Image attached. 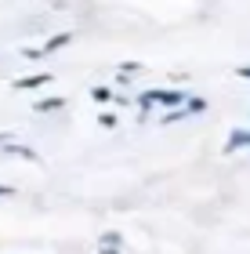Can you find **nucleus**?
Here are the masks:
<instances>
[{"label":"nucleus","instance_id":"15","mask_svg":"<svg viewBox=\"0 0 250 254\" xmlns=\"http://www.w3.org/2000/svg\"><path fill=\"white\" fill-rule=\"evenodd\" d=\"M98 254H120V247H101Z\"/></svg>","mask_w":250,"mask_h":254},{"label":"nucleus","instance_id":"7","mask_svg":"<svg viewBox=\"0 0 250 254\" xmlns=\"http://www.w3.org/2000/svg\"><path fill=\"white\" fill-rule=\"evenodd\" d=\"M181 109H185V117H196V113L207 109V98H185V106H181Z\"/></svg>","mask_w":250,"mask_h":254},{"label":"nucleus","instance_id":"11","mask_svg":"<svg viewBox=\"0 0 250 254\" xmlns=\"http://www.w3.org/2000/svg\"><path fill=\"white\" fill-rule=\"evenodd\" d=\"M22 59H29V62L33 59H44V51L40 48H22Z\"/></svg>","mask_w":250,"mask_h":254},{"label":"nucleus","instance_id":"14","mask_svg":"<svg viewBox=\"0 0 250 254\" xmlns=\"http://www.w3.org/2000/svg\"><path fill=\"white\" fill-rule=\"evenodd\" d=\"M236 76H243V80H250V65H240V69H236Z\"/></svg>","mask_w":250,"mask_h":254},{"label":"nucleus","instance_id":"17","mask_svg":"<svg viewBox=\"0 0 250 254\" xmlns=\"http://www.w3.org/2000/svg\"><path fill=\"white\" fill-rule=\"evenodd\" d=\"M247 149H250V145H247Z\"/></svg>","mask_w":250,"mask_h":254},{"label":"nucleus","instance_id":"1","mask_svg":"<svg viewBox=\"0 0 250 254\" xmlns=\"http://www.w3.org/2000/svg\"><path fill=\"white\" fill-rule=\"evenodd\" d=\"M138 106H142V117H145L152 106H185V91H170V87L142 91V95H138Z\"/></svg>","mask_w":250,"mask_h":254},{"label":"nucleus","instance_id":"10","mask_svg":"<svg viewBox=\"0 0 250 254\" xmlns=\"http://www.w3.org/2000/svg\"><path fill=\"white\" fill-rule=\"evenodd\" d=\"M116 73H123V76H127V73H142V62H120Z\"/></svg>","mask_w":250,"mask_h":254},{"label":"nucleus","instance_id":"16","mask_svg":"<svg viewBox=\"0 0 250 254\" xmlns=\"http://www.w3.org/2000/svg\"><path fill=\"white\" fill-rule=\"evenodd\" d=\"M11 192H15V189H11V186H0V196H11Z\"/></svg>","mask_w":250,"mask_h":254},{"label":"nucleus","instance_id":"9","mask_svg":"<svg viewBox=\"0 0 250 254\" xmlns=\"http://www.w3.org/2000/svg\"><path fill=\"white\" fill-rule=\"evenodd\" d=\"M91 98H95V102H109L112 91H109V87H91Z\"/></svg>","mask_w":250,"mask_h":254},{"label":"nucleus","instance_id":"4","mask_svg":"<svg viewBox=\"0 0 250 254\" xmlns=\"http://www.w3.org/2000/svg\"><path fill=\"white\" fill-rule=\"evenodd\" d=\"M62 106H65V98H62V95H51V98L33 102V113H58Z\"/></svg>","mask_w":250,"mask_h":254},{"label":"nucleus","instance_id":"2","mask_svg":"<svg viewBox=\"0 0 250 254\" xmlns=\"http://www.w3.org/2000/svg\"><path fill=\"white\" fill-rule=\"evenodd\" d=\"M51 80H54V73H37V76H18L11 87H15V91H37L44 84H51Z\"/></svg>","mask_w":250,"mask_h":254},{"label":"nucleus","instance_id":"12","mask_svg":"<svg viewBox=\"0 0 250 254\" xmlns=\"http://www.w3.org/2000/svg\"><path fill=\"white\" fill-rule=\"evenodd\" d=\"M98 124H101V127H116V113H101Z\"/></svg>","mask_w":250,"mask_h":254},{"label":"nucleus","instance_id":"5","mask_svg":"<svg viewBox=\"0 0 250 254\" xmlns=\"http://www.w3.org/2000/svg\"><path fill=\"white\" fill-rule=\"evenodd\" d=\"M250 145V131H232L229 142H225V153H236V149H247Z\"/></svg>","mask_w":250,"mask_h":254},{"label":"nucleus","instance_id":"3","mask_svg":"<svg viewBox=\"0 0 250 254\" xmlns=\"http://www.w3.org/2000/svg\"><path fill=\"white\" fill-rule=\"evenodd\" d=\"M4 153H7V156H18V160H33V164H40V153H37L33 145H22V142H7Z\"/></svg>","mask_w":250,"mask_h":254},{"label":"nucleus","instance_id":"6","mask_svg":"<svg viewBox=\"0 0 250 254\" xmlns=\"http://www.w3.org/2000/svg\"><path fill=\"white\" fill-rule=\"evenodd\" d=\"M69 40H73V33H54V37H51L48 44H44L40 51H44V55H54V51H62V48H65Z\"/></svg>","mask_w":250,"mask_h":254},{"label":"nucleus","instance_id":"8","mask_svg":"<svg viewBox=\"0 0 250 254\" xmlns=\"http://www.w3.org/2000/svg\"><path fill=\"white\" fill-rule=\"evenodd\" d=\"M98 244H101V247H120V244H123V236H120V233H105V236L98 240Z\"/></svg>","mask_w":250,"mask_h":254},{"label":"nucleus","instance_id":"13","mask_svg":"<svg viewBox=\"0 0 250 254\" xmlns=\"http://www.w3.org/2000/svg\"><path fill=\"white\" fill-rule=\"evenodd\" d=\"M7 142H15V134H11V131H0V145H7Z\"/></svg>","mask_w":250,"mask_h":254}]
</instances>
